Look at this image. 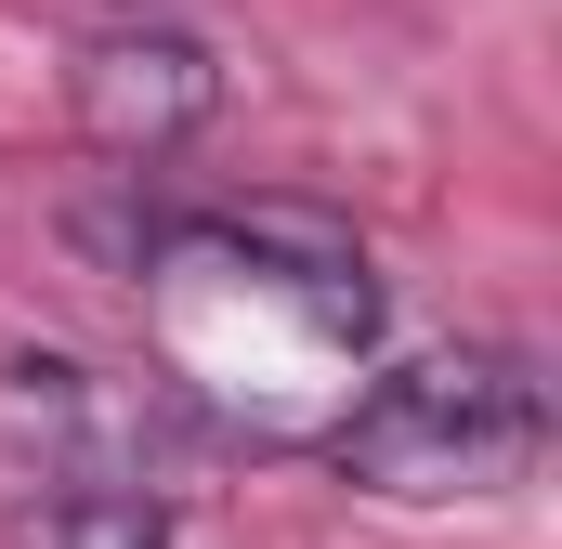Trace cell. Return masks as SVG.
I'll use <instances>...</instances> for the list:
<instances>
[{
	"label": "cell",
	"instance_id": "cell-1",
	"mask_svg": "<svg viewBox=\"0 0 562 549\" xmlns=\"http://www.w3.org/2000/svg\"><path fill=\"white\" fill-rule=\"evenodd\" d=\"M537 458H550V380L497 340L393 367L327 432V471H353L367 497H510Z\"/></svg>",
	"mask_w": 562,
	"mask_h": 549
},
{
	"label": "cell",
	"instance_id": "cell-2",
	"mask_svg": "<svg viewBox=\"0 0 562 549\" xmlns=\"http://www.w3.org/2000/svg\"><path fill=\"white\" fill-rule=\"evenodd\" d=\"M66 105H79V144L92 157H119V170H157V157H183V144L210 132V105H223V66L183 40V26H105L92 53H79V79H66Z\"/></svg>",
	"mask_w": 562,
	"mask_h": 549
},
{
	"label": "cell",
	"instance_id": "cell-3",
	"mask_svg": "<svg viewBox=\"0 0 562 549\" xmlns=\"http://www.w3.org/2000/svg\"><path fill=\"white\" fill-rule=\"evenodd\" d=\"M13 549H170L157 484H40L13 511Z\"/></svg>",
	"mask_w": 562,
	"mask_h": 549
}]
</instances>
